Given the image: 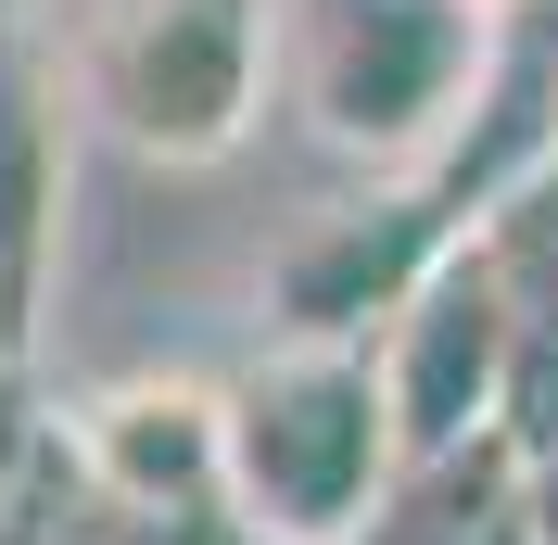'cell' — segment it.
Segmentation results:
<instances>
[{
    "instance_id": "cell-14",
    "label": "cell",
    "mask_w": 558,
    "mask_h": 545,
    "mask_svg": "<svg viewBox=\"0 0 558 545\" xmlns=\"http://www.w3.org/2000/svg\"><path fill=\"white\" fill-rule=\"evenodd\" d=\"M546 166H558V140H546Z\"/></svg>"
},
{
    "instance_id": "cell-10",
    "label": "cell",
    "mask_w": 558,
    "mask_h": 545,
    "mask_svg": "<svg viewBox=\"0 0 558 545\" xmlns=\"http://www.w3.org/2000/svg\"><path fill=\"white\" fill-rule=\"evenodd\" d=\"M470 545H521V520H508V508H495V520H483V533H470Z\"/></svg>"
},
{
    "instance_id": "cell-8",
    "label": "cell",
    "mask_w": 558,
    "mask_h": 545,
    "mask_svg": "<svg viewBox=\"0 0 558 545\" xmlns=\"http://www.w3.org/2000/svg\"><path fill=\"white\" fill-rule=\"evenodd\" d=\"M470 254H483L508 330H521V342H558V166H533L521 191H495V204L470 216Z\"/></svg>"
},
{
    "instance_id": "cell-2",
    "label": "cell",
    "mask_w": 558,
    "mask_h": 545,
    "mask_svg": "<svg viewBox=\"0 0 558 545\" xmlns=\"http://www.w3.org/2000/svg\"><path fill=\"white\" fill-rule=\"evenodd\" d=\"M393 495L368 342H267L216 380V520L242 545H355Z\"/></svg>"
},
{
    "instance_id": "cell-7",
    "label": "cell",
    "mask_w": 558,
    "mask_h": 545,
    "mask_svg": "<svg viewBox=\"0 0 558 545\" xmlns=\"http://www.w3.org/2000/svg\"><path fill=\"white\" fill-rule=\"evenodd\" d=\"M51 229H64V76L26 38V13H0V317L13 342L51 292Z\"/></svg>"
},
{
    "instance_id": "cell-1",
    "label": "cell",
    "mask_w": 558,
    "mask_h": 545,
    "mask_svg": "<svg viewBox=\"0 0 558 545\" xmlns=\"http://www.w3.org/2000/svg\"><path fill=\"white\" fill-rule=\"evenodd\" d=\"M483 64H495L483 0H267V76L381 191H432V166L483 102Z\"/></svg>"
},
{
    "instance_id": "cell-11",
    "label": "cell",
    "mask_w": 558,
    "mask_h": 545,
    "mask_svg": "<svg viewBox=\"0 0 558 545\" xmlns=\"http://www.w3.org/2000/svg\"><path fill=\"white\" fill-rule=\"evenodd\" d=\"M13 355H26V342H13V317H0V368H13Z\"/></svg>"
},
{
    "instance_id": "cell-3",
    "label": "cell",
    "mask_w": 558,
    "mask_h": 545,
    "mask_svg": "<svg viewBox=\"0 0 558 545\" xmlns=\"http://www.w3.org/2000/svg\"><path fill=\"white\" fill-rule=\"evenodd\" d=\"M76 89L140 166H229L267 114V0H89Z\"/></svg>"
},
{
    "instance_id": "cell-5",
    "label": "cell",
    "mask_w": 558,
    "mask_h": 545,
    "mask_svg": "<svg viewBox=\"0 0 558 545\" xmlns=\"http://www.w3.org/2000/svg\"><path fill=\"white\" fill-rule=\"evenodd\" d=\"M457 241L432 191H381V204H330L279 254V342H381V317L418 292V267Z\"/></svg>"
},
{
    "instance_id": "cell-4",
    "label": "cell",
    "mask_w": 558,
    "mask_h": 545,
    "mask_svg": "<svg viewBox=\"0 0 558 545\" xmlns=\"http://www.w3.org/2000/svg\"><path fill=\"white\" fill-rule=\"evenodd\" d=\"M508 368H521V330L495 305L470 229L418 267V292L381 317L368 342V380H381V419H393V470H457L508 432Z\"/></svg>"
},
{
    "instance_id": "cell-9",
    "label": "cell",
    "mask_w": 558,
    "mask_h": 545,
    "mask_svg": "<svg viewBox=\"0 0 558 545\" xmlns=\"http://www.w3.org/2000/svg\"><path fill=\"white\" fill-rule=\"evenodd\" d=\"M508 520H521V545H558V444L508 457Z\"/></svg>"
},
{
    "instance_id": "cell-6",
    "label": "cell",
    "mask_w": 558,
    "mask_h": 545,
    "mask_svg": "<svg viewBox=\"0 0 558 545\" xmlns=\"http://www.w3.org/2000/svg\"><path fill=\"white\" fill-rule=\"evenodd\" d=\"M76 470L102 508H128L140 533H178V520H216V380H102L89 407L64 419Z\"/></svg>"
},
{
    "instance_id": "cell-12",
    "label": "cell",
    "mask_w": 558,
    "mask_h": 545,
    "mask_svg": "<svg viewBox=\"0 0 558 545\" xmlns=\"http://www.w3.org/2000/svg\"><path fill=\"white\" fill-rule=\"evenodd\" d=\"M483 13H533V0H483Z\"/></svg>"
},
{
    "instance_id": "cell-13",
    "label": "cell",
    "mask_w": 558,
    "mask_h": 545,
    "mask_svg": "<svg viewBox=\"0 0 558 545\" xmlns=\"http://www.w3.org/2000/svg\"><path fill=\"white\" fill-rule=\"evenodd\" d=\"M0 13H26V0H0Z\"/></svg>"
}]
</instances>
